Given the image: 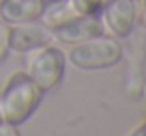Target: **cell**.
<instances>
[{"instance_id":"4","label":"cell","mask_w":146,"mask_h":136,"mask_svg":"<svg viewBox=\"0 0 146 136\" xmlns=\"http://www.w3.org/2000/svg\"><path fill=\"white\" fill-rule=\"evenodd\" d=\"M50 30H52V36L58 38L60 42L78 44V42L102 36L104 24H102V18L98 14H78V16L50 28Z\"/></svg>"},{"instance_id":"13","label":"cell","mask_w":146,"mask_h":136,"mask_svg":"<svg viewBox=\"0 0 146 136\" xmlns=\"http://www.w3.org/2000/svg\"><path fill=\"white\" fill-rule=\"evenodd\" d=\"M58 2H64V0H42L44 6H50V4H58Z\"/></svg>"},{"instance_id":"9","label":"cell","mask_w":146,"mask_h":136,"mask_svg":"<svg viewBox=\"0 0 146 136\" xmlns=\"http://www.w3.org/2000/svg\"><path fill=\"white\" fill-rule=\"evenodd\" d=\"M106 0H72V6L78 14H96Z\"/></svg>"},{"instance_id":"1","label":"cell","mask_w":146,"mask_h":136,"mask_svg":"<svg viewBox=\"0 0 146 136\" xmlns=\"http://www.w3.org/2000/svg\"><path fill=\"white\" fill-rule=\"evenodd\" d=\"M40 100L42 90L34 84V80L24 72H16L8 78L0 94V118L18 126L34 114Z\"/></svg>"},{"instance_id":"2","label":"cell","mask_w":146,"mask_h":136,"mask_svg":"<svg viewBox=\"0 0 146 136\" xmlns=\"http://www.w3.org/2000/svg\"><path fill=\"white\" fill-rule=\"evenodd\" d=\"M122 58V46L114 38L96 36L78 42L70 50V62L80 70H102L118 64Z\"/></svg>"},{"instance_id":"12","label":"cell","mask_w":146,"mask_h":136,"mask_svg":"<svg viewBox=\"0 0 146 136\" xmlns=\"http://www.w3.org/2000/svg\"><path fill=\"white\" fill-rule=\"evenodd\" d=\"M130 136H146V122H144L142 126H138V128H136Z\"/></svg>"},{"instance_id":"3","label":"cell","mask_w":146,"mask_h":136,"mask_svg":"<svg viewBox=\"0 0 146 136\" xmlns=\"http://www.w3.org/2000/svg\"><path fill=\"white\" fill-rule=\"evenodd\" d=\"M64 68H66L64 52L60 48H56V46H48L46 44V46L38 48V52L30 60L28 76L34 80V84L42 92H48V90H52L54 86L60 84Z\"/></svg>"},{"instance_id":"8","label":"cell","mask_w":146,"mask_h":136,"mask_svg":"<svg viewBox=\"0 0 146 136\" xmlns=\"http://www.w3.org/2000/svg\"><path fill=\"white\" fill-rule=\"evenodd\" d=\"M132 54H134V58H138V62H136V66L132 64V70H130L128 94H130V98L138 100V98L142 96V88H144V64H142V60L146 58V40H144V32H140V38L134 42Z\"/></svg>"},{"instance_id":"7","label":"cell","mask_w":146,"mask_h":136,"mask_svg":"<svg viewBox=\"0 0 146 136\" xmlns=\"http://www.w3.org/2000/svg\"><path fill=\"white\" fill-rule=\"evenodd\" d=\"M42 10V0H0V20L8 26L38 20Z\"/></svg>"},{"instance_id":"6","label":"cell","mask_w":146,"mask_h":136,"mask_svg":"<svg viewBox=\"0 0 146 136\" xmlns=\"http://www.w3.org/2000/svg\"><path fill=\"white\" fill-rule=\"evenodd\" d=\"M104 22L116 36H120V38L130 36L134 30V22H136L134 0H106L104 2Z\"/></svg>"},{"instance_id":"11","label":"cell","mask_w":146,"mask_h":136,"mask_svg":"<svg viewBox=\"0 0 146 136\" xmlns=\"http://www.w3.org/2000/svg\"><path fill=\"white\" fill-rule=\"evenodd\" d=\"M0 136H20L18 126H16V124H10V122H4V120H0Z\"/></svg>"},{"instance_id":"14","label":"cell","mask_w":146,"mask_h":136,"mask_svg":"<svg viewBox=\"0 0 146 136\" xmlns=\"http://www.w3.org/2000/svg\"><path fill=\"white\" fill-rule=\"evenodd\" d=\"M144 14H146V0H144Z\"/></svg>"},{"instance_id":"10","label":"cell","mask_w":146,"mask_h":136,"mask_svg":"<svg viewBox=\"0 0 146 136\" xmlns=\"http://www.w3.org/2000/svg\"><path fill=\"white\" fill-rule=\"evenodd\" d=\"M10 52V46H8V24H0V62H2Z\"/></svg>"},{"instance_id":"5","label":"cell","mask_w":146,"mask_h":136,"mask_svg":"<svg viewBox=\"0 0 146 136\" xmlns=\"http://www.w3.org/2000/svg\"><path fill=\"white\" fill-rule=\"evenodd\" d=\"M52 30L46 24H36L32 22H22V24H10L8 26V46L12 52H32L38 50L52 40Z\"/></svg>"},{"instance_id":"15","label":"cell","mask_w":146,"mask_h":136,"mask_svg":"<svg viewBox=\"0 0 146 136\" xmlns=\"http://www.w3.org/2000/svg\"><path fill=\"white\" fill-rule=\"evenodd\" d=\"M0 120H2V118H0Z\"/></svg>"}]
</instances>
